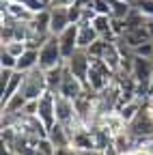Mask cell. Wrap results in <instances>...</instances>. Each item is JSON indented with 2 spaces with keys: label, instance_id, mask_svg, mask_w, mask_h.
Wrapping results in <instances>:
<instances>
[{
  "label": "cell",
  "instance_id": "cell-9",
  "mask_svg": "<svg viewBox=\"0 0 153 155\" xmlns=\"http://www.w3.org/2000/svg\"><path fill=\"white\" fill-rule=\"evenodd\" d=\"M97 39H101V37L93 28V24H86V22L78 24V50H88Z\"/></svg>",
  "mask_w": 153,
  "mask_h": 155
},
{
  "label": "cell",
  "instance_id": "cell-2",
  "mask_svg": "<svg viewBox=\"0 0 153 155\" xmlns=\"http://www.w3.org/2000/svg\"><path fill=\"white\" fill-rule=\"evenodd\" d=\"M45 91H50V88H48V80H45V71L41 67H35L24 73V84H22L20 93L28 101H37Z\"/></svg>",
  "mask_w": 153,
  "mask_h": 155
},
{
  "label": "cell",
  "instance_id": "cell-26",
  "mask_svg": "<svg viewBox=\"0 0 153 155\" xmlns=\"http://www.w3.org/2000/svg\"><path fill=\"white\" fill-rule=\"evenodd\" d=\"M123 2H127V5H131V7H134V5L138 2V0H123Z\"/></svg>",
  "mask_w": 153,
  "mask_h": 155
},
{
  "label": "cell",
  "instance_id": "cell-14",
  "mask_svg": "<svg viewBox=\"0 0 153 155\" xmlns=\"http://www.w3.org/2000/svg\"><path fill=\"white\" fill-rule=\"evenodd\" d=\"M65 69H67V65H65V63H61V65H56V67H52V69H48V71H45L48 88H50L52 93H58L61 82H63V75H65Z\"/></svg>",
  "mask_w": 153,
  "mask_h": 155
},
{
  "label": "cell",
  "instance_id": "cell-8",
  "mask_svg": "<svg viewBox=\"0 0 153 155\" xmlns=\"http://www.w3.org/2000/svg\"><path fill=\"white\" fill-rule=\"evenodd\" d=\"M50 13H52V19H50V32L58 37L65 28H69V26H71V19H69V9L54 7Z\"/></svg>",
  "mask_w": 153,
  "mask_h": 155
},
{
  "label": "cell",
  "instance_id": "cell-16",
  "mask_svg": "<svg viewBox=\"0 0 153 155\" xmlns=\"http://www.w3.org/2000/svg\"><path fill=\"white\" fill-rule=\"evenodd\" d=\"M54 153H56V147L50 142V138L37 140V144H35V155H54Z\"/></svg>",
  "mask_w": 153,
  "mask_h": 155
},
{
  "label": "cell",
  "instance_id": "cell-12",
  "mask_svg": "<svg viewBox=\"0 0 153 155\" xmlns=\"http://www.w3.org/2000/svg\"><path fill=\"white\" fill-rule=\"evenodd\" d=\"M35 67H39V50H30V48H26V52L17 58V67H15V71H22V73H26V71H30V69H35Z\"/></svg>",
  "mask_w": 153,
  "mask_h": 155
},
{
  "label": "cell",
  "instance_id": "cell-19",
  "mask_svg": "<svg viewBox=\"0 0 153 155\" xmlns=\"http://www.w3.org/2000/svg\"><path fill=\"white\" fill-rule=\"evenodd\" d=\"M0 65H2V69H15L17 67V58L13 54H9L7 50L0 52Z\"/></svg>",
  "mask_w": 153,
  "mask_h": 155
},
{
  "label": "cell",
  "instance_id": "cell-15",
  "mask_svg": "<svg viewBox=\"0 0 153 155\" xmlns=\"http://www.w3.org/2000/svg\"><path fill=\"white\" fill-rule=\"evenodd\" d=\"M50 11H52V9H50ZM50 11L35 13L30 26H32V30H35L37 35H52V32H50V19H52V13H50Z\"/></svg>",
  "mask_w": 153,
  "mask_h": 155
},
{
  "label": "cell",
  "instance_id": "cell-4",
  "mask_svg": "<svg viewBox=\"0 0 153 155\" xmlns=\"http://www.w3.org/2000/svg\"><path fill=\"white\" fill-rule=\"evenodd\" d=\"M37 104H39V108H37V116H39L41 123L50 129L56 123V93L45 91L39 99H37Z\"/></svg>",
  "mask_w": 153,
  "mask_h": 155
},
{
  "label": "cell",
  "instance_id": "cell-7",
  "mask_svg": "<svg viewBox=\"0 0 153 155\" xmlns=\"http://www.w3.org/2000/svg\"><path fill=\"white\" fill-rule=\"evenodd\" d=\"M58 43H61V52H63V58L73 56V52L78 50V24H71L69 28H65L61 35H58Z\"/></svg>",
  "mask_w": 153,
  "mask_h": 155
},
{
  "label": "cell",
  "instance_id": "cell-18",
  "mask_svg": "<svg viewBox=\"0 0 153 155\" xmlns=\"http://www.w3.org/2000/svg\"><path fill=\"white\" fill-rule=\"evenodd\" d=\"M2 50H7V52L13 54L15 58H20V56L26 52V43H24V41H11V43H7V45H2Z\"/></svg>",
  "mask_w": 153,
  "mask_h": 155
},
{
  "label": "cell",
  "instance_id": "cell-21",
  "mask_svg": "<svg viewBox=\"0 0 153 155\" xmlns=\"http://www.w3.org/2000/svg\"><path fill=\"white\" fill-rule=\"evenodd\" d=\"M134 54L142 56V58H153V41H147V43L138 45L136 50H134Z\"/></svg>",
  "mask_w": 153,
  "mask_h": 155
},
{
  "label": "cell",
  "instance_id": "cell-10",
  "mask_svg": "<svg viewBox=\"0 0 153 155\" xmlns=\"http://www.w3.org/2000/svg\"><path fill=\"white\" fill-rule=\"evenodd\" d=\"M48 138H50V142H52L56 149L71 147V134H69V129L63 127L61 123H54V125L48 129Z\"/></svg>",
  "mask_w": 153,
  "mask_h": 155
},
{
  "label": "cell",
  "instance_id": "cell-17",
  "mask_svg": "<svg viewBox=\"0 0 153 155\" xmlns=\"http://www.w3.org/2000/svg\"><path fill=\"white\" fill-rule=\"evenodd\" d=\"M106 48H108V41H106V39H97V41H95L86 52H88L91 58H101L104 52H106Z\"/></svg>",
  "mask_w": 153,
  "mask_h": 155
},
{
  "label": "cell",
  "instance_id": "cell-6",
  "mask_svg": "<svg viewBox=\"0 0 153 155\" xmlns=\"http://www.w3.org/2000/svg\"><path fill=\"white\" fill-rule=\"evenodd\" d=\"M84 88H86V84L80 80V78H75L69 69H65L63 82H61V88H58V95L67 97V99H78Z\"/></svg>",
  "mask_w": 153,
  "mask_h": 155
},
{
  "label": "cell",
  "instance_id": "cell-13",
  "mask_svg": "<svg viewBox=\"0 0 153 155\" xmlns=\"http://www.w3.org/2000/svg\"><path fill=\"white\" fill-rule=\"evenodd\" d=\"M101 58L106 61V65H108L114 73H119V71H121L123 56H121V52H119V48H117V41H114V43H108V48H106V52H104Z\"/></svg>",
  "mask_w": 153,
  "mask_h": 155
},
{
  "label": "cell",
  "instance_id": "cell-5",
  "mask_svg": "<svg viewBox=\"0 0 153 155\" xmlns=\"http://www.w3.org/2000/svg\"><path fill=\"white\" fill-rule=\"evenodd\" d=\"M67 69L75 75V78H80V80L86 84V78H88V69H91V56L86 50H75L71 58H67L65 61Z\"/></svg>",
  "mask_w": 153,
  "mask_h": 155
},
{
  "label": "cell",
  "instance_id": "cell-3",
  "mask_svg": "<svg viewBox=\"0 0 153 155\" xmlns=\"http://www.w3.org/2000/svg\"><path fill=\"white\" fill-rule=\"evenodd\" d=\"M61 63H65L63 52H61V43H58V37L52 35L39 50V67L43 71H48V69L61 65Z\"/></svg>",
  "mask_w": 153,
  "mask_h": 155
},
{
  "label": "cell",
  "instance_id": "cell-23",
  "mask_svg": "<svg viewBox=\"0 0 153 155\" xmlns=\"http://www.w3.org/2000/svg\"><path fill=\"white\" fill-rule=\"evenodd\" d=\"M75 5V0H52V9L54 7H61V9H71Z\"/></svg>",
  "mask_w": 153,
  "mask_h": 155
},
{
  "label": "cell",
  "instance_id": "cell-24",
  "mask_svg": "<svg viewBox=\"0 0 153 155\" xmlns=\"http://www.w3.org/2000/svg\"><path fill=\"white\" fill-rule=\"evenodd\" d=\"M54 155H78V151H75L73 147H61V149H56Z\"/></svg>",
  "mask_w": 153,
  "mask_h": 155
},
{
  "label": "cell",
  "instance_id": "cell-1",
  "mask_svg": "<svg viewBox=\"0 0 153 155\" xmlns=\"http://www.w3.org/2000/svg\"><path fill=\"white\" fill-rule=\"evenodd\" d=\"M127 134L134 140H145V138H153V108L149 104V99L142 104V108L138 110V114L127 123Z\"/></svg>",
  "mask_w": 153,
  "mask_h": 155
},
{
  "label": "cell",
  "instance_id": "cell-22",
  "mask_svg": "<svg viewBox=\"0 0 153 155\" xmlns=\"http://www.w3.org/2000/svg\"><path fill=\"white\" fill-rule=\"evenodd\" d=\"M13 73H15V69H2V71H0V91L9 84V80L13 78Z\"/></svg>",
  "mask_w": 153,
  "mask_h": 155
},
{
  "label": "cell",
  "instance_id": "cell-11",
  "mask_svg": "<svg viewBox=\"0 0 153 155\" xmlns=\"http://www.w3.org/2000/svg\"><path fill=\"white\" fill-rule=\"evenodd\" d=\"M22 84H24V73H22V71H15L13 78L9 80V84L0 91V95H2V97H0V106H5L13 95L20 93V91H22Z\"/></svg>",
  "mask_w": 153,
  "mask_h": 155
},
{
  "label": "cell",
  "instance_id": "cell-20",
  "mask_svg": "<svg viewBox=\"0 0 153 155\" xmlns=\"http://www.w3.org/2000/svg\"><path fill=\"white\" fill-rule=\"evenodd\" d=\"M93 9L97 15H110L112 17V9H110L108 0H93Z\"/></svg>",
  "mask_w": 153,
  "mask_h": 155
},
{
  "label": "cell",
  "instance_id": "cell-25",
  "mask_svg": "<svg viewBox=\"0 0 153 155\" xmlns=\"http://www.w3.org/2000/svg\"><path fill=\"white\" fill-rule=\"evenodd\" d=\"M147 32H149V37H151V41H153V17H147Z\"/></svg>",
  "mask_w": 153,
  "mask_h": 155
}]
</instances>
